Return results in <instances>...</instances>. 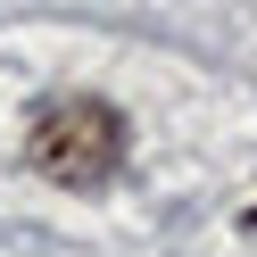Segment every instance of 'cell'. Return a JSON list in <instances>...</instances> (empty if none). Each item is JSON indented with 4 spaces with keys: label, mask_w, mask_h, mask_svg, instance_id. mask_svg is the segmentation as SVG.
I'll use <instances>...</instances> for the list:
<instances>
[{
    "label": "cell",
    "mask_w": 257,
    "mask_h": 257,
    "mask_svg": "<svg viewBox=\"0 0 257 257\" xmlns=\"http://www.w3.org/2000/svg\"><path fill=\"white\" fill-rule=\"evenodd\" d=\"M25 150H34V174H50L67 191H100L124 166V116L108 100H91V91H67V100H50L34 116Z\"/></svg>",
    "instance_id": "1"
},
{
    "label": "cell",
    "mask_w": 257,
    "mask_h": 257,
    "mask_svg": "<svg viewBox=\"0 0 257 257\" xmlns=\"http://www.w3.org/2000/svg\"><path fill=\"white\" fill-rule=\"evenodd\" d=\"M240 224H249V232H257V207H249V216H240Z\"/></svg>",
    "instance_id": "2"
}]
</instances>
